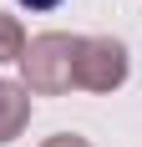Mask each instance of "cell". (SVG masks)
<instances>
[{
    "mask_svg": "<svg viewBox=\"0 0 142 147\" xmlns=\"http://www.w3.org/2000/svg\"><path fill=\"white\" fill-rule=\"evenodd\" d=\"M76 41H81V36H66V30L30 36L26 51H20V86L36 91V96H61V91H71Z\"/></svg>",
    "mask_w": 142,
    "mask_h": 147,
    "instance_id": "cell-1",
    "label": "cell"
},
{
    "mask_svg": "<svg viewBox=\"0 0 142 147\" xmlns=\"http://www.w3.org/2000/svg\"><path fill=\"white\" fill-rule=\"evenodd\" d=\"M127 81V46L112 41V36H81L76 41V71H71V86L76 91H117Z\"/></svg>",
    "mask_w": 142,
    "mask_h": 147,
    "instance_id": "cell-2",
    "label": "cell"
},
{
    "mask_svg": "<svg viewBox=\"0 0 142 147\" xmlns=\"http://www.w3.org/2000/svg\"><path fill=\"white\" fill-rule=\"evenodd\" d=\"M30 122V91L20 81H0V142H15Z\"/></svg>",
    "mask_w": 142,
    "mask_h": 147,
    "instance_id": "cell-3",
    "label": "cell"
},
{
    "mask_svg": "<svg viewBox=\"0 0 142 147\" xmlns=\"http://www.w3.org/2000/svg\"><path fill=\"white\" fill-rule=\"evenodd\" d=\"M20 51H26V30L15 15L0 10V61H20Z\"/></svg>",
    "mask_w": 142,
    "mask_h": 147,
    "instance_id": "cell-4",
    "label": "cell"
},
{
    "mask_svg": "<svg viewBox=\"0 0 142 147\" xmlns=\"http://www.w3.org/2000/svg\"><path fill=\"white\" fill-rule=\"evenodd\" d=\"M41 147H91L86 137H76V132H56V137H46Z\"/></svg>",
    "mask_w": 142,
    "mask_h": 147,
    "instance_id": "cell-5",
    "label": "cell"
},
{
    "mask_svg": "<svg viewBox=\"0 0 142 147\" xmlns=\"http://www.w3.org/2000/svg\"><path fill=\"white\" fill-rule=\"evenodd\" d=\"M20 5H26V10H56L61 0H20Z\"/></svg>",
    "mask_w": 142,
    "mask_h": 147,
    "instance_id": "cell-6",
    "label": "cell"
}]
</instances>
